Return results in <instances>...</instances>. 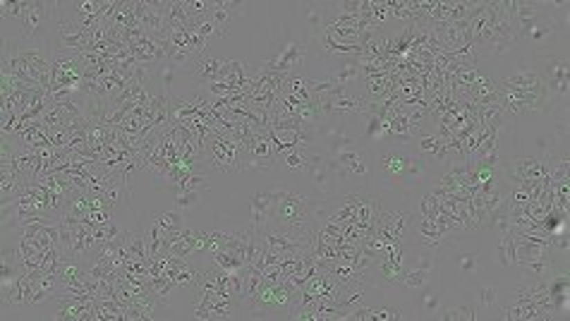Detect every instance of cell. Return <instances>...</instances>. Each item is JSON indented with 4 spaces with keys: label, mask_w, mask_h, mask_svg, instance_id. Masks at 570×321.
<instances>
[{
    "label": "cell",
    "mask_w": 570,
    "mask_h": 321,
    "mask_svg": "<svg viewBox=\"0 0 570 321\" xmlns=\"http://www.w3.org/2000/svg\"><path fill=\"white\" fill-rule=\"evenodd\" d=\"M123 245H125V250H127L130 259H142V262H149V255H146V232L125 230Z\"/></svg>",
    "instance_id": "14"
},
{
    "label": "cell",
    "mask_w": 570,
    "mask_h": 321,
    "mask_svg": "<svg viewBox=\"0 0 570 321\" xmlns=\"http://www.w3.org/2000/svg\"><path fill=\"white\" fill-rule=\"evenodd\" d=\"M482 309H496V290L494 288H482Z\"/></svg>",
    "instance_id": "26"
},
{
    "label": "cell",
    "mask_w": 570,
    "mask_h": 321,
    "mask_svg": "<svg viewBox=\"0 0 570 321\" xmlns=\"http://www.w3.org/2000/svg\"><path fill=\"white\" fill-rule=\"evenodd\" d=\"M53 8L55 3H48V0H29L27 15H24L22 24H19L22 41H31L39 32H44V27L53 17Z\"/></svg>",
    "instance_id": "8"
},
{
    "label": "cell",
    "mask_w": 570,
    "mask_h": 321,
    "mask_svg": "<svg viewBox=\"0 0 570 321\" xmlns=\"http://www.w3.org/2000/svg\"><path fill=\"white\" fill-rule=\"evenodd\" d=\"M154 223L161 228L163 232H180L185 223H182V216L177 211H163L154 219Z\"/></svg>",
    "instance_id": "21"
},
{
    "label": "cell",
    "mask_w": 570,
    "mask_h": 321,
    "mask_svg": "<svg viewBox=\"0 0 570 321\" xmlns=\"http://www.w3.org/2000/svg\"><path fill=\"white\" fill-rule=\"evenodd\" d=\"M443 321H474L479 317L474 307H456V309H446L443 314H438Z\"/></svg>",
    "instance_id": "23"
},
{
    "label": "cell",
    "mask_w": 570,
    "mask_h": 321,
    "mask_svg": "<svg viewBox=\"0 0 570 321\" xmlns=\"http://www.w3.org/2000/svg\"><path fill=\"white\" fill-rule=\"evenodd\" d=\"M369 271H379L381 283H389V286H400V283L405 281V266H402V262H395V259H389V257L384 259L379 257L371 264Z\"/></svg>",
    "instance_id": "12"
},
{
    "label": "cell",
    "mask_w": 570,
    "mask_h": 321,
    "mask_svg": "<svg viewBox=\"0 0 570 321\" xmlns=\"http://www.w3.org/2000/svg\"><path fill=\"white\" fill-rule=\"evenodd\" d=\"M310 149H290V152L280 154L278 163L287 170H307L310 165Z\"/></svg>",
    "instance_id": "16"
},
{
    "label": "cell",
    "mask_w": 570,
    "mask_h": 321,
    "mask_svg": "<svg viewBox=\"0 0 570 321\" xmlns=\"http://www.w3.org/2000/svg\"><path fill=\"white\" fill-rule=\"evenodd\" d=\"M27 8H29V0H3V3H0V15H3V22H10V19H15V22L22 24L24 15H27Z\"/></svg>",
    "instance_id": "20"
},
{
    "label": "cell",
    "mask_w": 570,
    "mask_h": 321,
    "mask_svg": "<svg viewBox=\"0 0 570 321\" xmlns=\"http://www.w3.org/2000/svg\"><path fill=\"white\" fill-rule=\"evenodd\" d=\"M338 163V168H341L343 175L350 173V168H355L357 163H364V154L359 152L355 144H345L343 149H338L336 152V158H333Z\"/></svg>",
    "instance_id": "15"
},
{
    "label": "cell",
    "mask_w": 570,
    "mask_h": 321,
    "mask_svg": "<svg viewBox=\"0 0 570 321\" xmlns=\"http://www.w3.org/2000/svg\"><path fill=\"white\" fill-rule=\"evenodd\" d=\"M384 168L391 178H407V168H410V156L400 152L386 154L384 156Z\"/></svg>",
    "instance_id": "18"
},
{
    "label": "cell",
    "mask_w": 570,
    "mask_h": 321,
    "mask_svg": "<svg viewBox=\"0 0 570 321\" xmlns=\"http://www.w3.org/2000/svg\"><path fill=\"white\" fill-rule=\"evenodd\" d=\"M460 266H463V271H472V268H474V259L472 257H465L463 262H460Z\"/></svg>",
    "instance_id": "28"
},
{
    "label": "cell",
    "mask_w": 570,
    "mask_h": 321,
    "mask_svg": "<svg viewBox=\"0 0 570 321\" xmlns=\"http://www.w3.org/2000/svg\"><path fill=\"white\" fill-rule=\"evenodd\" d=\"M271 201H274V196L271 192H254L252 194V201H249V211H252V228H264V223L269 221V214H271Z\"/></svg>",
    "instance_id": "13"
},
{
    "label": "cell",
    "mask_w": 570,
    "mask_h": 321,
    "mask_svg": "<svg viewBox=\"0 0 570 321\" xmlns=\"http://www.w3.org/2000/svg\"><path fill=\"white\" fill-rule=\"evenodd\" d=\"M206 190H177L175 194V206L177 209H192L202 201V194Z\"/></svg>",
    "instance_id": "22"
},
{
    "label": "cell",
    "mask_w": 570,
    "mask_h": 321,
    "mask_svg": "<svg viewBox=\"0 0 570 321\" xmlns=\"http://www.w3.org/2000/svg\"><path fill=\"white\" fill-rule=\"evenodd\" d=\"M429 281V271H425V268H410V271H405V286L407 288H420V286H425V283Z\"/></svg>",
    "instance_id": "25"
},
{
    "label": "cell",
    "mask_w": 570,
    "mask_h": 321,
    "mask_svg": "<svg viewBox=\"0 0 570 321\" xmlns=\"http://www.w3.org/2000/svg\"><path fill=\"white\" fill-rule=\"evenodd\" d=\"M544 77V84H546V91H549V98L551 96H561L566 98L568 96V55L563 53L561 58H549L546 60V67H544L542 72Z\"/></svg>",
    "instance_id": "9"
},
{
    "label": "cell",
    "mask_w": 570,
    "mask_h": 321,
    "mask_svg": "<svg viewBox=\"0 0 570 321\" xmlns=\"http://www.w3.org/2000/svg\"><path fill=\"white\" fill-rule=\"evenodd\" d=\"M504 82H508L510 86H515L525 103V111H546L549 108V91L544 84L542 72L537 70H517L508 77H501Z\"/></svg>",
    "instance_id": "4"
},
{
    "label": "cell",
    "mask_w": 570,
    "mask_h": 321,
    "mask_svg": "<svg viewBox=\"0 0 570 321\" xmlns=\"http://www.w3.org/2000/svg\"><path fill=\"white\" fill-rule=\"evenodd\" d=\"M240 12H242V3H235V0H213L206 17L211 19L213 27L221 32V36H226L230 29V22H233L235 17H240Z\"/></svg>",
    "instance_id": "11"
},
{
    "label": "cell",
    "mask_w": 570,
    "mask_h": 321,
    "mask_svg": "<svg viewBox=\"0 0 570 321\" xmlns=\"http://www.w3.org/2000/svg\"><path fill=\"white\" fill-rule=\"evenodd\" d=\"M405 317V312L398 307H371V319L376 321H398Z\"/></svg>",
    "instance_id": "24"
},
{
    "label": "cell",
    "mask_w": 570,
    "mask_h": 321,
    "mask_svg": "<svg viewBox=\"0 0 570 321\" xmlns=\"http://www.w3.org/2000/svg\"><path fill=\"white\" fill-rule=\"evenodd\" d=\"M307 170H310L314 185H317V187H323V185H326L328 173L333 170V165H331V160L321 158L319 154H310V165H307Z\"/></svg>",
    "instance_id": "17"
},
{
    "label": "cell",
    "mask_w": 570,
    "mask_h": 321,
    "mask_svg": "<svg viewBox=\"0 0 570 321\" xmlns=\"http://www.w3.org/2000/svg\"><path fill=\"white\" fill-rule=\"evenodd\" d=\"M271 214L269 221L274 223H290V226H312L317 206L305 194L292 192V190H271Z\"/></svg>",
    "instance_id": "1"
},
{
    "label": "cell",
    "mask_w": 570,
    "mask_h": 321,
    "mask_svg": "<svg viewBox=\"0 0 570 321\" xmlns=\"http://www.w3.org/2000/svg\"><path fill=\"white\" fill-rule=\"evenodd\" d=\"M278 163V149L269 129H259L242 154V170H266Z\"/></svg>",
    "instance_id": "5"
},
{
    "label": "cell",
    "mask_w": 570,
    "mask_h": 321,
    "mask_svg": "<svg viewBox=\"0 0 570 321\" xmlns=\"http://www.w3.org/2000/svg\"><path fill=\"white\" fill-rule=\"evenodd\" d=\"M57 51H70V53H84L91 44V32H87L75 19H62L55 29Z\"/></svg>",
    "instance_id": "6"
},
{
    "label": "cell",
    "mask_w": 570,
    "mask_h": 321,
    "mask_svg": "<svg viewBox=\"0 0 570 321\" xmlns=\"http://www.w3.org/2000/svg\"><path fill=\"white\" fill-rule=\"evenodd\" d=\"M204 156L211 160V165L218 173H235L242 170V149L230 134L221 129H211L202 142Z\"/></svg>",
    "instance_id": "2"
},
{
    "label": "cell",
    "mask_w": 570,
    "mask_h": 321,
    "mask_svg": "<svg viewBox=\"0 0 570 321\" xmlns=\"http://www.w3.org/2000/svg\"><path fill=\"white\" fill-rule=\"evenodd\" d=\"M228 60H221L211 53H204L195 60V65L190 67V75L195 77L202 84H213V82L223 80V72H226Z\"/></svg>",
    "instance_id": "10"
},
{
    "label": "cell",
    "mask_w": 570,
    "mask_h": 321,
    "mask_svg": "<svg viewBox=\"0 0 570 321\" xmlns=\"http://www.w3.org/2000/svg\"><path fill=\"white\" fill-rule=\"evenodd\" d=\"M496 259L504 268H510L515 264V237L513 232L501 235L499 245H496Z\"/></svg>",
    "instance_id": "19"
},
{
    "label": "cell",
    "mask_w": 570,
    "mask_h": 321,
    "mask_svg": "<svg viewBox=\"0 0 570 321\" xmlns=\"http://www.w3.org/2000/svg\"><path fill=\"white\" fill-rule=\"evenodd\" d=\"M422 309H425V312H438V309H441V304H438L436 295L429 293L427 297H425V302H422Z\"/></svg>",
    "instance_id": "27"
},
{
    "label": "cell",
    "mask_w": 570,
    "mask_h": 321,
    "mask_svg": "<svg viewBox=\"0 0 570 321\" xmlns=\"http://www.w3.org/2000/svg\"><path fill=\"white\" fill-rule=\"evenodd\" d=\"M376 232L389 242H405V237H410L412 232V216L407 211H389L386 214L381 209Z\"/></svg>",
    "instance_id": "7"
},
{
    "label": "cell",
    "mask_w": 570,
    "mask_h": 321,
    "mask_svg": "<svg viewBox=\"0 0 570 321\" xmlns=\"http://www.w3.org/2000/svg\"><path fill=\"white\" fill-rule=\"evenodd\" d=\"M307 60V44L300 39H285L274 46V53L261 63V67L276 75H297L302 72V65Z\"/></svg>",
    "instance_id": "3"
}]
</instances>
